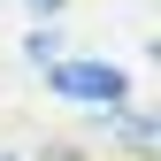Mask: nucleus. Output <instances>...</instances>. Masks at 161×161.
<instances>
[{
    "label": "nucleus",
    "instance_id": "obj_2",
    "mask_svg": "<svg viewBox=\"0 0 161 161\" xmlns=\"http://www.w3.org/2000/svg\"><path fill=\"white\" fill-rule=\"evenodd\" d=\"M31 8H38V15H46V8H62V0H31Z\"/></svg>",
    "mask_w": 161,
    "mask_h": 161
},
{
    "label": "nucleus",
    "instance_id": "obj_1",
    "mask_svg": "<svg viewBox=\"0 0 161 161\" xmlns=\"http://www.w3.org/2000/svg\"><path fill=\"white\" fill-rule=\"evenodd\" d=\"M54 92L115 108V100H123V69H115V62H54Z\"/></svg>",
    "mask_w": 161,
    "mask_h": 161
}]
</instances>
